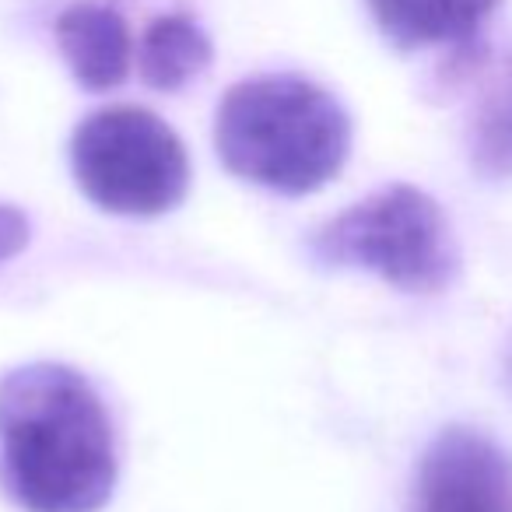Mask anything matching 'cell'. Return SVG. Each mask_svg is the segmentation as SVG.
<instances>
[{
	"mask_svg": "<svg viewBox=\"0 0 512 512\" xmlns=\"http://www.w3.org/2000/svg\"><path fill=\"white\" fill-rule=\"evenodd\" d=\"M470 165L484 179L512 176V60L495 74L470 120Z\"/></svg>",
	"mask_w": 512,
	"mask_h": 512,
	"instance_id": "obj_9",
	"label": "cell"
},
{
	"mask_svg": "<svg viewBox=\"0 0 512 512\" xmlns=\"http://www.w3.org/2000/svg\"><path fill=\"white\" fill-rule=\"evenodd\" d=\"M214 148L232 176L302 197L344 169L351 120L316 81L302 74H260L232 85L218 102Z\"/></svg>",
	"mask_w": 512,
	"mask_h": 512,
	"instance_id": "obj_2",
	"label": "cell"
},
{
	"mask_svg": "<svg viewBox=\"0 0 512 512\" xmlns=\"http://www.w3.org/2000/svg\"><path fill=\"white\" fill-rule=\"evenodd\" d=\"M53 32L74 81L88 92H109L130 74L134 60L130 29L109 4H92V0L71 4L60 11Z\"/></svg>",
	"mask_w": 512,
	"mask_h": 512,
	"instance_id": "obj_6",
	"label": "cell"
},
{
	"mask_svg": "<svg viewBox=\"0 0 512 512\" xmlns=\"http://www.w3.org/2000/svg\"><path fill=\"white\" fill-rule=\"evenodd\" d=\"M313 253L414 295H435L456 278L460 256L442 207L425 190L393 183L316 228Z\"/></svg>",
	"mask_w": 512,
	"mask_h": 512,
	"instance_id": "obj_3",
	"label": "cell"
},
{
	"mask_svg": "<svg viewBox=\"0 0 512 512\" xmlns=\"http://www.w3.org/2000/svg\"><path fill=\"white\" fill-rule=\"evenodd\" d=\"M71 169L81 193L109 214H165L190 190V158L176 130L141 106H109L85 116L71 137Z\"/></svg>",
	"mask_w": 512,
	"mask_h": 512,
	"instance_id": "obj_4",
	"label": "cell"
},
{
	"mask_svg": "<svg viewBox=\"0 0 512 512\" xmlns=\"http://www.w3.org/2000/svg\"><path fill=\"white\" fill-rule=\"evenodd\" d=\"M505 379H509V386H512V348H509V358H505Z\"/></svg>",
	"mask_w": 512,
	"mask_h": 512,
	"instance_id": "obj_11",
	"label": "cell"
},
{
	"mask_svg": "<svg viewBox=\"0 0 512 512\" xmlns=\"http://www.w3.org/2000/svg\"><path fill=\"white\" fill-rule=\"evenodd\" d=\"M211 64V39L193 18L158 15L137 43V71L158 92H179Z\"/></svg>",
	"mask_w": 512,
	"mask_h": 512,
	"instance_id": "obj_8",
	"label": "cell"
},
{
	"mask_svg": "<svg viewBox=\"0 0 512 512\" xmlns=\"http://www.w3.org/2000/svg\"><path fill=\"white\" fill-rule=\"evenodd\" d=\"M407 512H512V456L477 428H442L414 467Z\"/></svg>",
	"mask_w": 512,
	"mask_h": 512,
	"instance_id": "obj_5",
	"label": "cell"
},
{
	"mask_svg": "<svg viewBox=\"0 0 512 512\" xmlns=\"http://www.w3.org/2000/svg\"><path fill=\"white\" fill-rule=\"evenodd\" d=\"M376 29L397 50L470 46L498 0H365Z\"/></svg>",
	"mask_w": 512,
	"mask_h": 512,
	"instance_id": "obj_7",
	"label": "cell"
},
{
	"mask_svg": "<svg viewBox=\"0 0 512 512\" xmlns=\"http://www.w3.org/2000/svg\"><path fill=\"white\" fill-rule=\"evenodd\" d=\"M29 246V218L18 207L0 204V264H8Z\"/></svg>",
	"mask_w": 512,
	"mask_h": 512,
	"instance_id": "obj_10",
	"label": "cell"
},
{
	"mask_svg": "<svg viewBox=\"0 0 512 512\" xmlns=\"http://www.w3.org/2000/svg\"><path fill=\"white\" fill-rule=\"evenodd\" d=\"M0 488L25 512H99L113 498V421L78 369L29 362L0 379Z\"/></svg>",
	"mask_w": 512,
	"mask_h": 512,
	"instance_id": "obj_1",
	"label": "cell"
}]
</instances>
